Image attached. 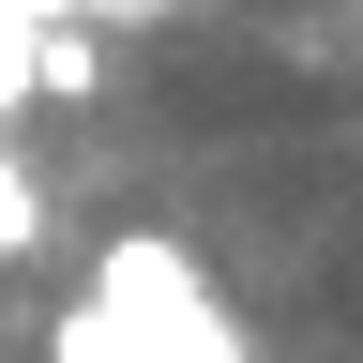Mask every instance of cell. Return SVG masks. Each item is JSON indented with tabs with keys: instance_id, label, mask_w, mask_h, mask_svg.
<instances>
[{
	"instance_id": "6da1fadb",
	"label": "cell",
	"mask_w": 363,
	"mask_h": 363,
	"mask_svg": "<svg viewBox=\"0 0 363 363\" xmlns=\"http://www.w3.org/2000/svg\"><path fill=\"white\" fill-rule=\"evenodd\" d=\"M45 363H257L227 288L197 272V242H167V227H121L106 257H91V288L61 303V333Z\"/></svg>"
},
{
	"instance_id": "7a4b0ae2",
	"label": "cell",
	"mask_w": 363,
	"mask_h": 363,
	"mask_svg": "<svg viewBox=\"0 0 363 363\" xmlns=\"http://www.w3.org/2000/svg\"><path fill=\"white\" fill-rule=\"evenodd\" d=\"M45 242V182H30V152H16V136H0V272H16Z\"/></svg>"
},
{
	"instance_id": "3957f363",
	"label": "cell",
	"mask_w": 363,
	"mask_h": 363,
	"mask_svg": "<svg viewBox=\"0 0 363 363\" xmlns=\"http://www.w3.org/2000/svg\"><path fill=\"white\" fill-rule=\"evenodd\" d=\"M30 91H45V30H0V121H16Z\"/></svg>"
}]
</instances>
